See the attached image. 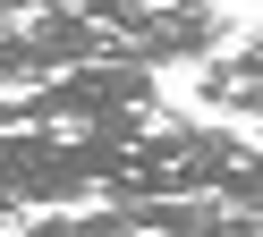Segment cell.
Segmentation results:
<instances>
[{"instance_id": "obj_2", "label": "cell", "mask_w": 263, "mask_h": 237, "mask_svg": "<svg viewBox=\"0 0 263 237\" xmlns=\"http://www.w3.org/2000/svg\"><path fill=\"white\" fill-rule=\"evenodd\" d=\"M195 102H212L229 118H263V34H246L238 51L195 68Z\"/></svg>"}, {"instance_id": "obj_3", "label": "cell", "mask_w": 263, "mask_h": 237, "mask_svg": "<svg viewBox=\"0 0 263 237\" xmlns=\"http://www.w3.org/2000/svg\"><path fill=\"white\" fill-rule=\"evenodd\" d=\"M255 144H263V135H255Z\"/></svg>"}, {"instance_id": "obj_1", "label": "cell", "mask_w": 263, "mask_h": 237, "mask_svg": "<svg viewBox=\"0 0 263 237\" xmlns=\"http://www.w3.org/2000/svg\"><path fill=\"white\" fill-rule=\"evenodd\" d=\"M229 34L221 9H204V0H144L136 17H127V60L136 68H178V60H212Z\"/></svg>"}]
</instances>
